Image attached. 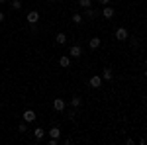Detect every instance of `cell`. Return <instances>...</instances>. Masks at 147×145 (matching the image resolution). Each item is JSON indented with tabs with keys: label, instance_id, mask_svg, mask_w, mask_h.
<instances>
[{
	"label": "cell",
	"instance_id": "6da1fadb",
	"mask_svg": "<svg viewBox=\"0 0 147 145\" xmlns=\"http://www.w3.org/2000/svg\"><path fill=\"white\" fill-rule=\"evenodd\" d=\"M65 108H67V102L63 100V98H55V100H53V110L55 112L61 114V112H65Z\"/></svg>",
	"mask_w": 147,
	"mask_h": 145
},
{
	"label": "cell",
	"instance_id": "7a4b0ae2",
	"mask_svg": "<svg viewBox=\"0 0 147 145\" xmlns=\"http://www.w3.org/2000/svg\"><path fill=\"white\" fill-rule=\"evenodd\" d=\"M82 55V47L80 45H73L71 49H69V57H73V59H79Z\"/></svg>",
	"mask_w": 147,
	"mask_h": 145
},
{
	"label": "cell",
	"instance_id": "3957f363",
	"mask_svg": "<svg viewBox=\"0 0 147 145\" xmlns=\"http://www.w3.org/2000/svg\"><path fill=\"white\" fill-rule=\"evenodd\" d=\"M127 37H129V34H127L125 28H118V30H116V39H118V41H125Z\"/></svg>",
	"mask_w": 147,
	"mask_h": 145
},
{
	"label": "cell",
	"instance_id": "277c9868",
	"mask_svg": "<svg viewBox=\"0 0 147 145\" xmlns=\"http://www.w3.org/2000/svg\"><path fill=\"white\" fill-rule=\"evenodd\" d=\"M24 122L26 123H32V122H35V118H37V116H35V112L34 110H24Z\"/></svg>",
	"mask_w": 147,
	"mask_h": 145
},
{
	"label": "cell",
	"instance_id": "5b68a950",
	"mask_svg": "<svg viewBox=\"0 0 147 145\" xmlns=\"http://www.w3.org/2000/svg\"><path fill=\"white\" fill-rule=\"evenodd\" d=\"M102 82H104V80H102L100 75H94V77H90V80H88V84H90L92 88H100Z\"/></svg>",
	"mask_w": 147,
	"mask_h": 145
},
{
	"label": "cell",
	"instance_id": "8992f818",
	"mask_svg": "<svg viewBox=\"0 0 147 145\" xmlns=\"http://www.w3.org/2000/svg\"><path fill=\"white\" fill-rule=\"evenodd\" d=\"M114 14H116V12H114L112 6H108V4H106V6H102V16H104L106 20H112Z\"/></svg>",
	"mask_w": 147,
	"mask_h": 145
},
{
	"label": "cell",
	"instance_id": "52a82bcc",
	"mask_svg": "<svg viewBox=\"0 0 147 145\" xmlns=\"http://www.w3.org/2000/svg\"><path fill=\"white\" fill-rule=\"evenodd\" d=\"M37 22H39V12L32 10L30 14H28V24H32V26H34V24H37Z\"/></svg>",
	"mask_w": 147,
	"mask_h": 145
},
{
	"label": "cell",
	"instance_id": "ba28073f",
	"mask_svg": "<svg viewBox=\"0 0 147 145\" xmlns=\"http://www.w3.org/2000/svg\"><path fill=\"white\" fill-rule=\"evenodd\" d=\"M100 37H90V39H88V47H90V49H98V47H100Z\"/></svg>",
	"mask_w": 147,
	"mask_h": 145
},
{
	"label": "cell",
	"instance_id": "9c48e42d",
	"mask_svg": "<svg viewBox=\"0 0 147 145\" xmlns=\"http://www.w3.org/2000/svg\"><path fill=\"white\" fill-rule=\"evenodd\" d=\"M84 16H86V18H90V20H94V18H96V16H98V10H94V8H84Z\"/></svg>",
	"mask_w": 147,
	"mask_h": 145
},
{
	"label": "cell",
	"instance_id": "30bf717a",
	"mask_svg": "<svg viewBox=\"0 0 147 145\" xmlns=\"http://www.w3.org/2000/svg\"><path fill=\"white\" fill-rule=\"evenodd\" d=\"M114 78V73H112V69H104V73H102V80H106V82H110Z\"/></svg>",
	"mask_w": 147,
	"mask_h": 145
},
{
	"label": "cell",
	"instance_id": "8fae6325",
	"mask_svg": "<svg viewBox=\"0 0 147 145\" xmlns=\"http://www.w3.org/2000/svg\"><path fill=\"white\" fill-rule=\"evenodd\" d=\"M55 41H57V43H59V45H63V43H67V35L63 34V32H59V34H57V35H55Z\"/></svg>",
	"mask_w": 147,
	"mask_h": 145
},
{
	"label": "cell",
	"instance_id": "7c38bea8",
	"mask_svg": "<svg viewBox=\"0 0 147 145\" xmlns=\"http://www.w3.org/2000/svg\"><path fill=\"white\" fill-rule=\"evenodd\" d=\"M59 65H61V67H65V69H67L69 65H71V57H69V55H63L61 59H59Z\"/></svg>",
	"mask_w": 147,
	"mask_h": 145
},
{
	"label": "cell",
	"instance_id": "4fadbf2b",
	"mask_svg": "<svg viewBox=\"0 0 147 145\" xmlns=\"http://www.w3.org/2000/svg\"><path fill=\"white\" fill-rule=\"evenodd\" d=\"M43 135H45V129H43V127H35L34 129V137L35 139H43Z\"/></svg>",
	"mask_w": 147,
	"mask_h": 145
},
{
	"label": "cell",
	"instance_id": "5bb4252c",
	"mask_svg": "<svg viewBox=\"0 0 147 145\" xmlns=\"http://www.w3.org/2000/svg\"><path fill=\"white\" fill-rule=\"evenodd\" d=\"M49 135H51V137H55V139H59V137H61V129H59V127H51V129H49Z\"/></svg>",
	"mask_w": 147,
	"mask_h": 145
},
{
	"label": "cell",
	"instance_id": "9a60e30c",
	"mask_svg": "<svg viewBox=\"0 0 147 145\" xmlns=\"http://www.w3.org/2000/svg\"><path fill=\"white\" fill-rule=\"evenodd\" d=\"M10 8H12V10H20V8H22V0H12Z\"/></svg>",
	"mask_w": 147,
	"mask_h": 145
},
{
	"label": "cell",
	"instance_id": "2e32d148",
	"mask_svg": "<svg viewBox=\"0 0 147 145\" xmlns=\"http://www.w3.org/2000/svg\"><path fill=\"white\" fill-rule=\"evenodd\" d=\"M80 104H82V98H80V96H75V98L71 100V106H73V108H79Z\"/></svg>",
	"mask_w": 147,
	"mask_h": 145
},
{
	"label": "cell",
	"instance_id": "e0dca14e",
	"mask_svg": "<svg viewBox=\"0 0 147 145\" xmlns=\"http://www.w3.org/2000/svg\"><path fill=\"white\" fill-rule=\"evenodd\" d=\"M79 6H80V8H90L92 0H79Z\"/></svg>",
	"mask_w": 147,
	"mask_h": 145
},
{
	"label": "cell",
	"instance_id": "ac0fdd59",
	"mask_svg": "<svg viewBox=\"0 0 147 145\" xmlns=\"http://www.w3.org/2000/svg\"><path fill=\"white\" fill-rule=\"evenodd\" d=\"M73 24H82V14H73Z\"/></svg>",
	"mask_w": 147,
	"mask_h": 145
},
{
	"label": "cell",
	"instance_id": "d6986e66",
	"mask_svg": "<svg viewBox=\"0 0 147 145\" xmlns=\"http://www.w3.org/2000/svg\"><path fill=\"white\" fill-rule=\"evenodd\" d=\"M127 39H129V45H131V47H137V45H139V37H136V35H134V37H127Z\"/></svg>",
	"mask_w": 147,
	"mask_h": 145
},
{
	"label": "cell",
	"instance_id": "ffe728a7",
	"mask_svg": "<svg viewBox=\"0 0 147 145\" xmlns=\"http://www.w3.org/2000/svg\"><path fill=\"white\" fill-rule=\"evenodd\" d=\"M18 132L26 134V132H28V123H20V125H18Z\"/></svg>",
	"mask_w": 147,
	"mask_h": 145
},
{
	"label": "cell",
	"instance_id": "44dd1931",
	"mask_svg": "<svg viewBox=\"0 0 147 145\" xmlns=\"http://www.w3.org/2000/svg\"><path fill=\"white\" fill-rule=\"evenodd\" d=\"M69 120H75V118H77V112L73 110V112H69V116H67Z\"/></svg>",
	"mask_w": 147,
	"mask_h": 145
},
{
	"label": "cell",
	"instance_id": "7402d4cb",
	"mask_svg": "<svg viewBox=\"0 0 147 145\" xmlns=\"http://www.w3.org/2000/svg\"><path fill=\"white\" fill-rule=\"evenodd\" d=\"M98 4L100 6H106V4H110V0H98Z\"/></svg>",
	"mask_w": 147,
	"mask_h": 145
},
{
	"label": "cell",
	"instance_id": "603a6c76",
	"mask_svg": "<svg viewBox=\"0 0 147 145\" xmlns=\"http://www.w3.org/2000/svg\"><path fill=\"white\" fill-rule=\"evenodd\" d=\"M2 20H4V14H2V12H0V22H2Z\"/></svg>",
	"mask_w": 147,
	"mask_h": 145
},
{
	"label": "cell",
	"instance_id": "cb8c5ba5",
	"mask_svg": "<svg viewBox=\"0 0 147 145\" xmlns=\"http://www.w3.org/2000/svg\"><path fill=\"white\" fill-rule=\"evenodd\" d=\"M0 2H6V0H0Z\"/></svg>",
	"mask_w": 147,
	"mask_h": 145
},
{
	"label": "cell",
	"instance_id": "d4e9b609",
	"mask_svg": "<svg viewBox=\"0 0 147 145\" xmlns=\"http://www.w3.org/2000/svg\"><path fill=\"white\" fill-rule=\"evenodd\" d=\"M49 2H55V0H49Z\"/></svg>",
	"mask_w": 147,
	"mask_h": 145
}]
</instances>
